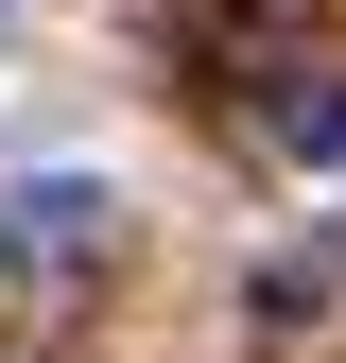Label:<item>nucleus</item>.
I'll use <instances>...</instances> for the list:
<instances>
[{
  "mask_svg": "<svg viewBox=\"0 0 346 363\" xmlns=\"http://www.w3.org/2000/svg\"><path fill=\"white\" fill-rule=\"evenodd\" d=\"M242 104H260V139H277L294 173H346V69H329V52H260Z\"/></svg>",
  "mask_w": 346,
  "mask_h": 363,
  "instance_id": "1",
  "label": "nucleus"
},
{
  "mask_svg": "<svg viewBox=\"0 0 346 363\" xmlns=\"http://www.w3.org/2000/svg\"><path fill=\"white\" fill-rule=\"evenodd\" d=\"M0 242H18V277H35V259H52V277H69V259H104V173H52V191H18V225H0Z\"/></svg>",
  "mask_w": 346,
  "mask_h": 363,
  "instance_id": "2",
  "label": "nucleus"
}]
</instances>
